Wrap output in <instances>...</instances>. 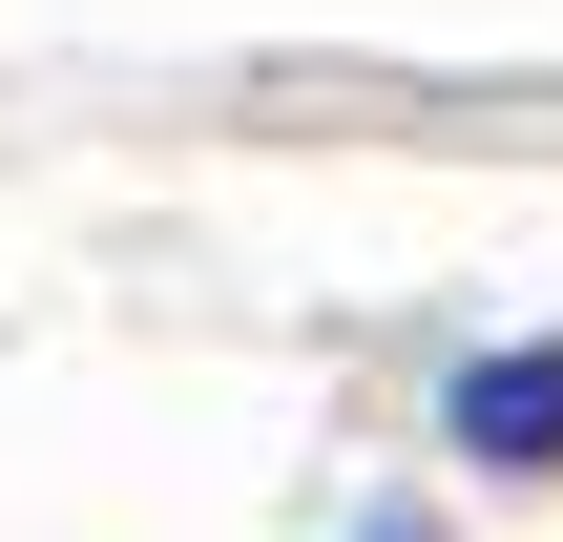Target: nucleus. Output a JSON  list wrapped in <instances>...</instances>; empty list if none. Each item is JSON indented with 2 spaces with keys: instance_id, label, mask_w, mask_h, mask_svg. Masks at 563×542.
<instances>
[{
  "instance_id": "nucleus-1",
  "label": "nucleus",
  "mask_w": 563,
  "mask_h": 542,
  "mask_svg": "<svg viewBox=\"0 0 563 542\" xmlns=\"http://www.w3.org/2000/svg\"><path fill=\"white\" fill-rule=\"evenodd\" d=\"M460 460H501V480H563V334L460 376Z\"/></svg>"
},
{
  "instance_id": "nucleus-2",
  "label": "nucleus",
  "mask_w": 563,
  "mask_h": 542,
  "mask_svg": "<svg viewBox=\"0 0 563 542\" xmlns=\"http://www.w3.org/2000/svg\"><path fill=\"white\" fill-rule=\"evenodd\" d=\"M376 542H418V522H376Z\"/></svg>"
}]
</instances>
